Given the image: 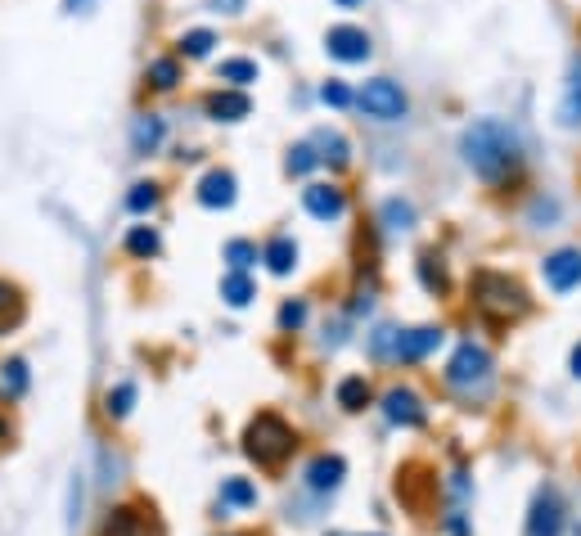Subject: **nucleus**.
<instances>
[{"label":"nucleus","mask_w":581,"mask_h":536,"mask_svg":"<svg viewBox=\"0 0 581 536\" xmlns=\"http://www.w3.org/2000/svg\"><path fill=\"white\" fill-rule=\"evenodd\" d=\"M0 442H10V424L5 419H0Z\"/></svg>","instance_id":"nucleus-41"},{"label":"nucleus","mask_w":581,"mask_h":536,"mask_svg":"<svg viewBox=\"0 0 581 536\" xmlns=\"http://www.w3.org/2000/svg\"><path fill=\"white\" fill-rule=\"evenodd\" d=\"M487 379H491V356H487V347L473 343V338L455 347L451 365H446V383H451V388H460V392H473V388H482Z\"/></svg>","instance_id":"nucleus-4"},{"label":"nucleus","mask_w":581,"mask_h":536,"mask_svg":"<svg viewBox=\"0 0 581 536\" xmlns=\"http://www.w3.org/2000/svg\"><path fill=\"white\" fill-rule=\"evenodd\" d=\"M383 415L397 428H419L428 419V410H424V401H419L415 388H388L383 392Z\"/></svg>","instance_id":"nucleus-9"},{"label":"nucleus","mask_w":581,"mask_h":536,"mask_svg":"<svg viewBox=\"0 0 581 536\" xmlns=\"http://www.w3.org/2000/svg\"><path fill=\"white\" fill-rule=\"evenodd\" d=\"M212 46H217V37H212L208 28H194V32H185V37H181V55L185 59H203Z\"/></svg>","instance_id":"nucleus-27"},{"label":"nucleus","mask_w":581,"mask_h":536,"mask_svg":"<svg viewBox=\"0 0 581 536\" xmlns=\"http://www.w3.org/2000/svg\"><path fill=\"white\" fill-rule=\"evenodd\" d=\"M446 532H451V536H473V527H469V518H464V509H451V514H446Z\"/></svg>","instance_id":"nucleus-37"},{"label":"nucleus","mask_w":581,"mask_h":536,"mask_svg":"<svg viewBox=\"0 0 581 536\" xmlns=\"http://www.w3.org/2000/svg\"><path fill=\"white\" fill-rule=\"evenodd\" d=\"M338 5H343V10H356V5H361V0H338Z\"/></svg>","instance_id":"nucleus-42"},{"label":"nucleus","mask_w":581,"mask_h":536,"mask_svg":"<svg viewBox=\"0 0 581 536\" xmlns=\"http://www.w3.org/2000/svg\"><path fill=\"white\" fill-rule=\"evenodd\" d=\"M473 302L487 311L491 320H518L527 311V293L518 280L500 271H478L473 275Z\"/></svg>","instance_id":"nucleus-3"},{"label":"nucleus","mask_w":581,"mask_h":536,"mask_svg":"<svg viewBox=\"0 0 581 536\" xmlns=\"http://www.w3.org/2000/svg\"><path fill=\"white\" fill-rule=\"evenodd\" d=\"M154 203H158V185H131V194H127L131 212H149Z\"/></svg>","instance_id":"nucleus-34"},{"label":"nucleus","mask_w":581,"mask_h":536,"mask_svg":"<svg viewBox=\"0 0 581 536\" xmlns=\"http://www.w3.org/2000/svg\"><path fill=\"white\" fill-rule=\"evenodd\" d=\"M316 149H325V154H320V163H329V167H347V140L338 136V131H320L316 136Z\"/></svg>","instance_id":"nucleus-26"},{"label":"nucleus","mask_w":581,"mask_h":536,"mask_svg":"<svg viewBox=\"0 0 581 536\" xmlns=\"http://www.w3.org/2000/svg\"><path fill=\"white\" fill-rule=\"evenodd\" d=\"M320 100H325V104H329V109H347V104H352V100H356V95H352V91H347V86H343V82H325V86H320Z\"/></svg>","instance_id":"nucleus-36"},{"label":"nucleus","mask_w":581,"mask_h":536,"mask_svg":"<svg viewBox=\"0 0 581 536\" xmlns=\"http://www.w3.org/2000/svg\"><path fill=\"white\" fill-rule=\"evenodd\" d=\"M149 82H154L158 91H172V86L181 82V68H176V59H154V64H149Z\"/></svg>","instance_id":"nucleus-29"},{"label":"nucleus","mask_w":581,"mask_h":536,"mask_svg":"<svg viewBox=\"0 0 581 536\" xmlns=\"http://www.w3.org/2000/svg\"><path fill=\"white\" fill-rule=\"evenodd\" d=\"M131 406H136V383H131V379H122L118 388L104 392V415H109V419H127Z\"/></svg>","instance_id":"nucleus-20"},{"label":"nucleus","mask_w":581,"mask_h":536,"mask_svg":"<svg viewBox=\"0 0 581 536\" xmlns=\"http://www.w3.org/2000/svg\"><path fill=\"white\" fill-rule=\"evenodd\" d=\"M221 298H226L230 307H248V302L257 298V289H253V280H248L244 271H230L226 280H221Z\"/></svg>","instance_id":"nucleus-24"},{"label":"nucleus","mask_w":581,"mask_h":536,"mask_svg":"<svg viewBox=\"0 0 581 536\" xmlns=\"http://www.w3.org/2000/svg\"><path fill=\"white\" fill-rule=\"evenodd\" d=\"M541 275L554 293H572L581 284V248H559L541 262Z\"/></svg>","instance_id":"nucleus-7"},{"label":"nucleus","mask_w":581,"mask_h":536,"mask_svg":"<svg viewBox=\"0 0 581 536\" xmlns=\"http://www.w3.org/2000/svg\"><path fill=\"white\" fill-rule=\"evenodd\" d=\"M383 221H388L392 230H406V226H415V208L401 203V199H388L383 203Z\"/></svg>","instance_id":"nucleus-30"},{"label":"nucleus","mask_w":581,"mask_h":536,"mask_svg":"<svg viewBox=\"0 0 581 536\" xmlns=\"http://www.w3.org/2000/svg\"><path fill=\"white\" fill-rule=\"evenodd\" d=\"M248 109H253V104H248L244 91H212L208 95V113L217 122H239V118H248Z\"/></svg>","instance_id":"nucleus-16"},{"label":"nucleus","mask_w":581,"mask_h":536,"mask_svg":"<svg viewBox=\"0 0 581 536\" xmlns=\"http://www.w3.org/2000/svg\"><path fill=\"white\" fill-rule=\"evenodd\" d=\"M572 374H577V379H581V343L572 347Z\"/></svg>","instance_id":"nucleus-40"},{"label":"nucleus","mask_w":581,"mask_h":536,"mask_svg":"<svg viewBox=\"0 0 581 536\" xmlns=\"http://www.w3.org/2000/svg\"><path fill=\"white\" fill-rule=\"evenodd\" d=\"M100 536H158V527L140 505H113Z\"/></svg>","instance_id":"nucleus-12"},{"label":"nucleus","mask_w":581,"mask_h":536,"mask_svg":"<svg viewBox=\"0 0 581 536\" xmlns=\"http://www.w3.org/2000/svg\"><path fill=\"white\" fill-rule=\"evenodd\" d=\"M217 500H221V509L226 514H244V509H257V482H248V478H221V491H217Z\"/></svg>","instance_id":"nucleus-14"},{"label":"nucleus","mask_w":581,"mask_h":536,"mask_svg":"<svg viewBox=\"0 0 581 536\" xmlns=\"http://www.w3.org/2000/svg\"><path fill=\"white\" fill-rule=\"evenodd\" d=\"M563 523H568V514H563L559 491L536 487L532 509H527V523H523V536H563Z\"/></svg>","instance_id":"nucleus-6"},{"label":"nucleus","mask_w":581,"mask_h":536,"mask_svg":"<svg viewBox=\"0 0 581 536\" xmlns=\"http://www.w3.org/2000/svg\"><path fill=\"white\" fill-rule=\"evenodd\" d=\"M460 149H464V163L491 185L514 176L518 167H523V140H518V131L500 118H478L473 127H464Z\"/></svg>","instance_id":"nucleus-1"},{"label":"nucleus","mask_w":581,"mask_h":536,"mask_svg":"<svg viewBox=\"0 0 581 536\" xmlns=\"http://www.w3.org/2000/svg\"><path fill=\"white\" fill-rule=\"evenodd\" d=\"M226 262H230V271H248L257 262V248L248 239H235V244H226Z\"/></svg>","instance_id":"nucleus-31"},{"label":"nucleus","mask_w":581,"mask_h":536,"mask_svg":"<svg viewBox=\"0 0 581 536\" xmlns=\"http://www.w3.org/2000/svg\"><path fill=\"white\" fill-rule=\"evenodd\" d=\"M559 122H563V127H577V122H581V55L572 59L568 95H563V104H559Z\"/></svg>","instance_id":"nucleus-19"},{"label":"nucleus","mask_w":581,"mask_h":536,"mask_svg":"<svg viewBox=\"0 0 581 536\" xmlns=\"http://www.w3.org/2000/svg\"><path fill=\"white\" fill-rule=\"evenodd\" d=\"M338 406L352 410V415H356V410H365V406H370V383H365L361 374L343 379V383H338Z\"/></svg>","instance_id":"nucleus-23"},{"label":"nucleus","mask_w":581,"mask_h":536,"mask_svg":"<svg viewBox=\"0 0 581 536\" xmlns=\"http://www.w3.org/2000/svg\"><path fill=\"white\" fill-rule=\"evenodd\" d=\"M374 536H379V532H374Z\"/></svg>","instance_id":"nucleus-43"},{"label":"nucleus","mask_w":581,"mask_h":536,"mask_svg":"<svg viewBox=\"0 0 581 536\" xmlns=\"http://www.w3.org/2000/svg\"><path fill=\"white\" fill-rule=\"evenodd\" d=\"M127 253H131V257H154V253H158V230L136 226V230L127 235Z\"/></svg>","instance_id":"nucleus-28"},{"label":"nucleus","mask_w":581,"mask_h":536,"mask_svg":"<svg viewBox=\"0 0 581 536\" xmlns=\"http://www.w3.org/2000/svg\"><path fill=\"white\" fill-rule=\"evenodd\" d=\"M217 77H221V82H230L235 91H244L248 82H257V64H253V59H226V64L217 68Z\"/></svg>","instance_id":"nucleus-25"},{"label":"nucleus","mask_w":581,"mask_h":536,"mask_svg":"<svg viewBox=\"0 0 581 536\" xmlns=\"http://www.w3.org/2000/svg\"><path fill=\"white\" fill-rule=\"evenodd\" d=\"M199 203L203 208H230V203H235V176L221 172V167H212V172L199 181Z\"/></svg>","instance_id":"nucleus-15"},{"label":"nucleus","mask_w":581,"mask_h":536,"mask_svg":"<svg viewBox=\"0 0 581 536\" xmlns=\"http://www.w3.org/2000/svg\"><path fill=\"white\" fill-rule=\"evenodd\" d=\"M347 478V460L343 455H316V460L307 464V473H302V482H307V491H316V496H334L338 487H343Z\"/></svg>","instance_id":"nucleus-10"},{"label":"nucleus","mask_w":581,"mask_h":536,"mask_svg":"<svg viewBox=\"0 0 581 536\" xmlns=\"http://www.w3.org/2000/svg\"><path fill=\"white\" fill-rule=\"evenodd\" d=\"M302 320H307V302H302V298H289V302L280 307V329H289V334H293V329H302Z\"/></svg>","instance_id":"nucleus-33"},{"label":"nucleus","mask_w":581,"mask_h":536,"mask_svg":"<svg viewBox=\"0 0 581 536\" xmlns=\"http://www.w3.org/2000/svg\"><path fill=\"white\" fill-rule=\"evenodd\" d=\"M325 50L338 64H365V59H370V37H365L361 28H352V23H343V28H329Z\"/></svg>","instance_id":"nucleus-11"},{"label":"nucleus","mask_w":581,"mask_h":536,"mask_svg":"<svg viewBox=\"0 0 581 536\" xmlns=\"http://www.w3.org/2000/svg\"><path fill=\"white\" fill-rule=\"evenodd\" d=\"M356 104H361L370 118H379V122H401L406 118V91H401L392 77H374V82H365L361 86V95H356Z\"/></svg>","instance_id":"nucleus-5"},{"label":"nucleus","mask_w":581,"mask_h":536,"mask_svg":"<svg viewBox=\"0 0 581 536\" xmlns=\"http://www.w3.org/2000/svg\"><path fill=\"white\" fill-rule=\"evenodd\" d=\"M163 118L158 113H140L136 127H131V145H136V154H149V149L163 145Z\"/></svg>","instance_id":"nucleus-18"},{"label":"nucleus","mask_w":581,"mask_h":536,"mask_svg":"<svg viewBox=\"0 0 581 536\" xmlns=\"http://www.w3.org/2000/svg\"><path fill=\"white\" fill-rule=\"evenodd\" d=\"M302 203H307V212L316 221H338L347 212V199L338 185H307V190H302Z\"/></svg>","instance_id":"nucleus-13"},{"label":"nucleus","mask_w":581,"mask_h":536,"mask_svg":"<svg viewBox=\"0 0 581 536\" xmlns=\"http://www.w3.org/2000/svg\"><path fill=\"white\" fill-rule=\"evenodd\" d=\"M262 262L271 266V275H289L293 266H298V244H293L289 235H275L271 244H266V253H262Z\"/></svg>","instance_id":"nucleus-17"},{"label":"nucleus","mask_w":581,"mask_h":536,"mask_svg":"<svg viewBox=\"0 0 581 536\" xmlns=\"http://www.w3.org/2000/svg\"><path fill=\"white\" fill-rule=\"evenodd\" d=\"M442 338H446V329H437V325L406 329V334H397V347H392V361H401V365L424 361L428 352H437V347H442Z\"/></svg>","instance_id":"nucleus-8"},{"label":"nucleus","mask_w":581,"mask_h":536,"mask_svg":"<svg viewBox=\"0 0 581 536\" xmlns=\"http://www.w3.org/2000/svg\"><path fill=\"white\" fill-rule=\"evenodd\" d=\"M91 5H95V0H64L68 14H82V10H91Z\"/></svg>","instance_id":"nucleus-39"},{"label":"nucleus","mask_w":581,"mask_h":536,"mask_svg":"<svg viewBox=\"0 0 581 536\" xmlns=\"http://www.w3.org/2000/svg\"><path fill=\"white\" fill-rule=\"evenodd\" d=\"M212 5H217L221 14H239V10H244V0H212Z\"/></svg>","instance_id":"nucleus-38"},{"label":"nucleus","mask_w":581,"mask_h":536,"mask_svg":"<svg viewBox=\"0 0 581 536\" xmlns=\"http://www.w3.org/2000/svg\"><path fill=\"white\" fill-rule=\"evenodd\" d=\"M28 361H5L0 365V392H5V397L10 401H19L23 392H28Z\"/></svg>","instance_id":"nucleus-21"},{"label":"nucleus","mask_w":581,"mask_h":536,"mask_svg":"<svg viewBox=\"0 0 581 536\" xmlns=\"http://www.w3.org/2000/svg\"><path fill=\"white\" fill-rule=\"evenodd\" d=\"M419 275H424L428 293H446V271H442V266H433V257H419Z\"/></svg>","instance_id":"nucleus-35"},{"label":"nucleus","mask_w":581,"mask_h":536,"mask_svg":"<svg viewBox=\"0 0 581 536\" xmlns=\"http://www.w3.org/2000/svg\"><path fill=\"white\" fill-rule=\"evenodd\" d=\"M293 451H298V433H293V424L284 415L262 410V415L248 419V428H244V455L257 464V469H280Z\"/></svg>","instance_id":"nucleus-2"},{"label":"nucleus","mask_w":581,"mask_h":536,"mask_svg":"<svg viewBox=\"0 0 581 536\" xmlns=\"http://www.w3.org/2000/svg\"><path fill=\"white\" fill-rule=\"evenodd\" d=\"M316 163H320L316 145H293V149H289V172H293V176H307Z\"/></svg>","instance_id":"nucleus-32"},{"label":"nucleus","mask_w":581,"mask_h":536,"mask_svg":"<svg viewBox=\"0 0 581 536\" xmlns=\"http://www.w3.org/2000/svg\"><path fill=\"white\" fill-rule=\"evenodd\" d=\"M23 311H28V307H23V293L14 289V284H5V280H0V334L19 325V320H23Z\"/></svg>","instance_id":"nucleus-22"}]
</instances>
